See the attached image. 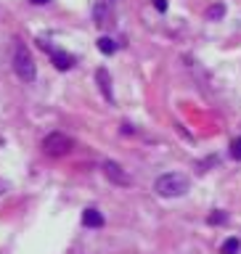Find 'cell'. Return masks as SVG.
I'll return each mask as SVG.
<instances>
[{"label":"cell","instance_id":"1","mask_svg":"<svg viewBox=\"0 0 241 254\" xmlns=\"http://www.w3.org/2000/svg\"><path fill=\"white\" fill-rule=\"evenodd\" d=\"M188 188H191V180L183 172H167L154 180V190L162 198H178L183 193H188Z\"/></svg>","mask_w":241,"mask_h":254},{"label":"cell","instance_id":"9","mask_svg":"<svg viewBox=\"0 0 241 254\" xmlns=\"http://www.w3.org/2000/svg\"><path fill=\"white\" fill-rule=\"evenodd\" d=\"M207 21H220L223 16H226V3H212L210 8H207Z\"/></svg>","mask_w":241,"mask_h":254},{"label":"cell","instance_id":"12","mask_svg":"<svg viewBox=\"0 0 241 254\" xmlns=\"http://www.w3.org/2000/svg\"><path fill=\"white\" fill-rule=\"evenodd\" d=\"M226 220H228V214L223 212V209H215V212L210 214V217H207V222H210V225H223Z\"/></svg>","mask_w":241,"mask_h":254},{"label":"cell","instance_id":"10","mask_svg":"<svg viewBox=\"0 0 241 254\" xmlns=\"http://www.w3.org/2000/svg\"><path fill=\"white\" fill-rule=\"evenodd\" d=\"M95 45H98V51H101L103 56H111V53L117 51V43H114L111 37H98V43H95Z\"/></svg>","mask_w":241,"mask_h":254},{"label":"cell","instance_id":"7","mask_svg":"<svg viewBox=\"0 0 241 254\" xmlns=\"http://www.w3.org/2000/svg\"><path fill=\"white\" fill-rule=\"evenodd\" d=\"M95 82H98L101 87V93H103V98H106L109 103H114V90H111V77H109V69H98L95 71Z\"/></svg>","mask_w":241,"mask_h":254},{"label":"cell","instance_id":"6","mask_svg":"<svg viewBox=\"0 0 241 254\" xmlns=\"http://www.w3.org/2000/svg\"><path fill=\"white\" fill-rule=\"evenodd\" d=\"M111 0H98V3L93 5V21H95V27H111V8H109Z\"/></svg>","mask_w":241,"mask_h":254},{"label":"cell","instance_id":"11","mask_svg":"<svg viewBox=\"0 0 241 254\" xmlns=\"http://www.w3.org/2000/svg\"><path fill=\"white\" fill-rule=\"evenodd\" d=\"M239 249H241L239 238H228V241L220 246V254H239Z\"/></svg>","mask_w":241,"mask_h":254},{"label":"cell","instance_id":"4","mask_svg":"<svg viewBox=\"0 0 241 254\" xmlns=\"http://www.w3.org/2000/svg\"><path fill=\"white\" fill-rule=\"evenodd\" d=\"M40 45H43V51H48V56H51V61H53V66L59 69V71H69L72 66H75V56L67 53V51H59V48H51L45 43V40H40Z\"/></svg>","mask_w":241,"mask_h":254},{"label":"cell","instance_id":"5","mask_svg":"<svg viewBox=\"0 0 241 254\" xmlns=\"http://www.w3.org/2000/svg\"><path fill=\"white\" fill-rule=\"evenodd\" d=\"M101 170H103V175H106V180L114 183V186H133V178L122 170V164H117V162H111V159H106V162L101 164Z\"/></svg>","mask_w":241,"mask_h":254},{"label":"cell","instance_id":"8","mask_svg":"<svg viewBox=\"0 0 241 254\" xmlns=\"http://www.w3.org/2000/svg\"><path fill=\"white\" fill-rule=\"evenodd\" d=\"M103 222L106 220H103V214L95 209V206H87V209L82 212V225L85 228H103Z\"/></svg>","mask_w":241,"mask_h":254},{"label":"cell","instance_id":"2","mask_svg":"<svg viewBox=\"0 0 241 254\" xmlns=\"http://www.w3.org/2000/svg\"><path fill=\"white\" fill-rule=\"evenodd\" d=\"M13 71L21 82H35V77H37L35 59H32L29 48L21 40H16V45H13Z\"/></svg>","mask_w":241,"mask_h":254},{"label":"cell","instance_id":"15","mask_svg":"<svg viewBox=\"0 0 241 254\" xmlns=\"http://www.w3.org/2000/svg\"><path fill=\"white\" fill-rule=\"evenodd\" d=\"M32 5H45V3H51V0H29Z\"/></svg>","mask_w":241,"mask_h":254},{"label":"cell","instance_id":"3","mask_svg":"<svg viewBox=\"0 0 241 254\" xmlns=\"http://www.w3.org/2000/svg\"><path fill=\"white\" fill-rule=\"evenodd\" d=\"M72 146H75V140L64 132H51V135H45V140H43V151L48 156H64L72 151Z\"/></svg>","mask_w":241,"mask_h":254},{"label":"cell","instance_id":"13","mask_svg":"<svg viewBox=\"0 0 241 254\" xmlns=\"http://www.w3.org/2000/svg\"><path fill=\"white\" fill-rule=\"evenodd\" d=\"M231 156H234L236 162H241V138H236L234 143H231Z\"/></svg>","mask_w":241,"mask_h":254},{"label":"cell","instance_id":"14","mask_svg":"<svg viewBox=\"0 0 241 254\" xmlns=\"http://www.w3.org/2000/svg\"><path fill=\"white\" fill-rule=\"evenodd\" d=\"M154 8L157 11H167V0H154Z\"/></svg>","mask_w":241,"mask_h":254}]
</instances>
